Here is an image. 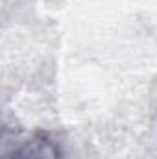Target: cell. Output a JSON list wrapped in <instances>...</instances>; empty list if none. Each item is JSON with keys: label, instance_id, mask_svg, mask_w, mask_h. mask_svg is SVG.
Here are the masks:
<instances>
[{"label": "cell", "instance_id": "cell-1", "mask_svg": "<svg viewBox=\"0 0 157 159\" xmlns=\"http://www.w3.org/2000/svg\"><path fill=\"white\" fill-rule=\"evenodd\" d=\"M4 159H61L56 144L46 135H32L17 144L13 148L4 150Z\"/></svg>", "mask_w": 157, "mask_h": 159}]
</instances>
